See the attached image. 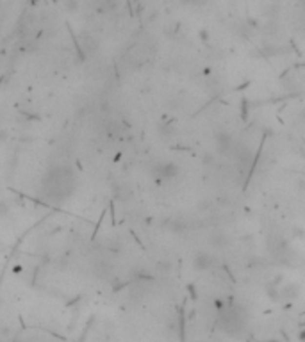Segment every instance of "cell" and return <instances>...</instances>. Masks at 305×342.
Instances as JSON below:
<instances>
[{
  "label": "cell",
  "instance_id": "7a4b0ae2",
  "mask_svg": "<svg viewBox=\"0 0 305 342\" xmlns=\"http://www.w3.org/2000/svg\"><path fill=\"white\" fill-rule=\"evenodd\" d=\"M220 326L227 335L230 337H239L243 335L244 330H246V317H244V312L238 306H227L225 310L222 312L220 316Z\"/></svg>",
  "mask_w": 305,
  "mask_h": 342
},
{
  "label": "cell",
  "instance_id": "ba28073f",
  "mask_svg": "<svg viewBox=\"0 0 305 342\" xmlns=\"http://www.w3.org/2000/svg\"><path fill=\"white\" fill-rule=\"evenodd\" d=\"M209 243H211L212 248H225L228 244V237L223 232H216L209 237Z\"/></svg>",
  "mask_w": 305,
  "mask_h": 342
},
{
  "label": "cell",
  "instance_id": "6da1fadb",
  "mask_svg": "<svg viewBox=\"0 0 305 342\" xmlns=\"http://www.w3.org/2000/svg\"><path fill=\"white\" fill-rule=\"evenodd\" d=\"M73 184H75L73 171L68 166H57L47 173L43 187H45V194L47 196L61 202L73 191Z\"/></svg>",
  "mask_w": 305,
  "mask_h": 342
},
{
  "label": "cell",
  "instance_id": "8992f818",
  "mask_svg": "<svg viewBox=\"0 0 305 342\" xmlns=\"http://www.w3.org/2000/svg\"><path fill=\"white\" fill-rule=\"evenodd\" d=\"M298 294H300L298 284H285V285H282V289H280V296H282L284 300H296Z\"/></svg>",
  "mask_w": 305,
  "mask_h": 342
},
{
  "label": "cell",
  "instance_id": "52a82bcc",
  "mask_svg": "<svg viewBox=\"0 0 305 342\" xmlns=\"http://www.w3.org/2000/svg\"><path fill=\"white\" fill-rule=\"evenodd\" d=\"M168 228L175 233H184L191 228V225H189V221H186V219L179 218V219H171L170 223H168Z\"/></svg>",
  "mask_w": 305,
  "mask_h": 342
},
{
  "label": "cell",
  "instance_id": "3957f363",
  "mask_svg": "<svg viewBox=\"0 0 305 342\" xmlns=\"http://www.w3.org/2000/svg\"><path fill=\"white\" fill-rule=\"evenodd\" d=\"M177 175H179V166H177L175 162H170V161L157 162V164L152 168V176L157 178L159 182L173 180Z\"/></svg>",
  "mask_w": 305,
  "mask_h": 342
},
{
  "label": "cell",
  "instance_id": "9c48e42d",
  "mask_svg": "<svg viewBox=\"0 0 305 342\" xmlns=\"http://www.w3.org/2000/svg\"><path fill=\"white\" fill-rule=\"evenodd\" d=\"M7 212H9V207H7V203L0 202V216H5Z\"/></svg>",
  "mask_w": 305,
  "mask_h": 342
},
{
  "label": "cell",
  "instance_id": "5b68a950",
  "mask_svg": "<svg viewBox=\"0 0 305 342\" xmlns=\"http://www.w3.org/2000/svg\"><path fill=\"white\" fill-rule=\"evenodd\" d=\"M214 143H216V150L218 153H227L230 148H232V135H230V132H227V130H220V132H216L214 134Z\"/></svg>",
  "mask_w": 305,
  "mask_h": 342
},
{
  "label": "cell",
  "instance_id": "277c9868",
  "mask_svg": "<svg viewBox=\"0 0 305 342\" xmlns=\"http://www.w3.org/2000/svg\"><path fill=\"white\" fill-rule=\"evenodd\" d=\"M191 264H193V269L197 271V273H203V271H209L214 267L216 259H214V255L212 253L202 249V251H197V253H195Z\"/></svg>",
  "mask_w": 305,
  "mask_h": 342
}]
</instances>
